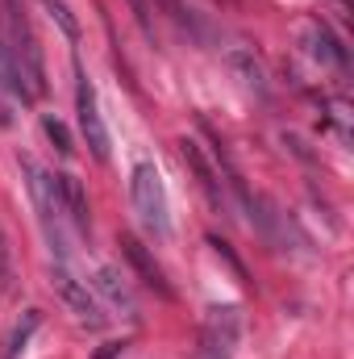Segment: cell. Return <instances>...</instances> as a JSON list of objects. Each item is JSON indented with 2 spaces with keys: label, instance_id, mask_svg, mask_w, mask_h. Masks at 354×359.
<instances>
[{
  "label": "cell",
  "instance_id": "obj_6",
  "mask_svg": "<svg viewBox=\"0 0 354 359\" xmlns=\"http://www.w3.org/2000/svg\"><path fill=\"white\" fill-rule=\"evenodd\" d=\"M55 188H59V201H63V217H67L80 234H92V213H88V192H84V184L71 176V172H63V176H55Z\"/></svg>",
  "mask_w": 354,
  "mask_h": 359
},
{
  "label": "cell",
  "instance_id": "obj_18",
  "mask_svg": "<svg viewBox=\"0 0 354 359\" xmlns=\"http://www.w3.org/2000/svg\"><path fill=\"white\" fill-rule=\"evenodd\" d=\"M0 288H4V292L13 288V264H8V247H4V234H0Z\"/></svg>",
  "mask_w": 354,
  "mask_h": 359
},
{
  "label": "cell",
  "instance_id": "obj_15",
  "mask_svg": "<svg viewBox=\"0 0 354 359\" xmlns=\"http://www.w3.org/2000/svg\"><path fill=\"white\" fill-rule=\"evenodd\" d=\"M42 130H46V138L55 142V151H59V155H71V151H76V142H71V130H67L59 117H42Z\"/></svg>",
  "mask_w": 354,
  "mask_h": 359
},
{
  "label": "cell",
  "instance_id": "obj_19",
  "mask_svg": "<svg viewBox=\"0 0 354 359\" xmlns=\"http://www.w3.org/2000/svg\"><path fill=\"white\" fill-rule=\"evenodd\" d=\"M13 126V109H8V100H4V88H0V130H8Z\"/></svg>",
  "mask_w": 354,
  "mask_h": 359
},
{
  "label": "cell",
  "instance_id": "obj_16",
  "mask_svg": "<svg viewBox=\"0 0 354 359\" xmlns=\"http://www.w3.org/2000/svg\"><path fill=\"white\" fill-rule=\"evenodd\" d=\"M208 247H213V251H217V255H221L229 268H234V276H238V280H246V268H242V259L229 251V243H221V238H208Z\"/></svg>",
  "mask_w": 354,
  "mask_h": 359
},
{
  "label": "cell",
  "instance_id": "obj_20",
  "mask_svg": "<svg viewBox=\"0 0 354 359\" xmlns=\"http://www.w3.org/2000/svg\"><path fill=\"white\" fill-rule=\"evenodd\" d=\"M163 8H167L176 21H183V4H179V0H163Z\"/></svg>",
  "mask_w": 354,
  "mask_h": 359
},
{
  "label": "cell",
  "instance_id": "obj_10",
  "mask_svg": "<svg viewBox=\"0 0 354 359\" xmlns=\"http://www.w3.org/2000/svg\"><path fill=\"white\" fill-rule=\"evenodd\" d=\"M234 343H238V313H234V309H208V322H204V347L225 355Z\"/></svg>",
  "mask_w": 354,
  "mask_h": 359
},
{
  "label": "cell",
  "instance_id": "obj_5",
  "mask_svg": "<svg viewBox=\"0 0 354 359\" xmlns=\"http://www.w3.org/2000/svg\"><path fill=\"white\" fill-rule=\"evenodd\" d=\"M121 255L129 259V268L142 276V284H146V288H155V292H159V297H167V301L176 297V288H171L167 271L159 268V259H155V255H150V251L134 238V234H121Z\"/></svg>",
  "mask_w": 354,
  "mask_h": 359
},
{
  "label": "cell",
  "instance_id": "obj_8",
  "mask_svg": "<svg viewBox=\"0 0 354 359\" xmlns=\"http://www.w3.org/2000/svg\"><path fill=\"white\" fill-rule=\"evenodd\" d=\"M0 88L13 92L21 104H34V100H38V92L29 84V76H25V67H21V59H17V50L4 42V34H0Z\"/></svg>",
  "mask_w": 354,
  "mask_h": 359
},
{
  "label": "cell",
  "instance_id": "obj_11",
  "mask_svg": "<svg viewBox=\"0 0 354 359\" xmlns=\"http://www.w3.org/2000/svg\"><path fill=\"white\" fill-rule=\"evenodd\" d=\"M96 288L104 292V301H108L117 313H125V318H138V301H134L129 284L121 280V271H117V268H100V271H96Z\"/></svg>",
  "mask_w": 354,
  "mask_h": 359
},
{
  "label": "cell",
  "instance_id": "obj_17",
  "mask_svg": "<svg viewBox=\"0 0 354 359\" xmlns=\"http://www.w3.org/2000/svg\"><path fill=\"white\" fill-rule=\"evenodd\" d=\"M129 8H134V17H138L142 34H146V38H155V17H150V0H129Z\"/></svg>",
  "mask_w": 354,
  "mask_h": 359
},
{
  "label": "cell",
  "instance_id": "obj_12",
  "mask_svg": "<svg viewBox=\"0 0 354 359\" xmlns=\"http://www.w3.org/2000/svg\"><path fill=\"white\" fill-rule=\"evenodd\" d=\"M229 67L238 72V80H242L246 88L255 92V96H267V72H263V63H259L250 50L234 46V50H229Z\"/></svg>",
  "mask_w": 354,
  "mask_h": 359
},
{
  "label": "cell",
  "instance_id": "obj_9",
  "mask_svg": "<svg viewBox=\"0 0 354 359\" xmlns=\"http://www.w3.org/2000/svg\"><path fill=\"white\" fill-rule=\"evenodd\" d=\"M304 50H309L317 63L346 67V46L330 34V25H325V21H309V25H304Z\"/></svg>",
  "mask_w": 354,
  "mask_h": 359
},
{
  "label": "cell",
  "instance_id": "obj_2",
  "mask_svg": "<svg viewBox=\"0 0 354 359\" xmlns=\"http://www.w3.org/2000/svg\"><path fill=\"white\" fill-rule=\"evenodd\" d=\"M129 196H134V209L142 217V226L155 234V238H167L171 234V213H167V188L155 163H138L134 176H129Z\"/></svg>",
  "mask_w": 354,
  "mask_h": 359
},
{
  "label": "cell",
  "instance_id": "obj_14",
  "mask_svg": "<svg viewBox=\"0 0 354 359\" xmlns=\"http://www.w3.org/2000/svg\"><path fill=\"white\" fill-rule=\"evenodd\" d=\"M42 13H46V17H50V21H55V25H59L71 42L80 38V21H76V13H71L63 0H42Z\"/></svg>",
  "mask_w": 354,
  "mask_h": 359
},
{
  "label": "cell",
  "instance_id": "obj_7",
  "mask_svg": "<svg viewBox=\"0 0 354 359\" xmlns=\"http://www.w3.org/2000/svg\"><path fill=\"white\" fill-rule=\"evenodd\" d=\"M179 155L187 159V168L196 172V180H200V188H204V196H208V205L213 209H225V188H221V180H217V172H213V163L204 159V151H200V142H192V138H183L179 142Z\"/></svg>",
  "mask_w": 354,
  "mask_h": 359
},
{
  "label": "cell",
  "instance_id": "obj_4",
  "mask_svg": "<svg viewBox=\"0 0 354 359\" xmlns=\"http://www.w3.org/2000/svg\"><path fill=\"white\" fill-rule=\"evenodd\" d=\"M76 76H80V84H76L80 130H84V138H88V151L104 163V159H108V130H104V117H100V104H96V88L88 84V76H84V67H80V63H76Z\"/></svg>",
  "mask_w": 354,
  "mask_h": 359
},
{
  "label": "cell",
  "instance_id": "obj_3",
  "mask_svg": "<svg viewBox=\"0 0 354 359\" xmlns=\"http://www.w3.org/2000/svg\"><path fill=\"white\" fill-rule=\"evenodd\" d=\"M50 284H55V292L63 297V305H67V309H71V313H76L84 326L100 330V326L108 322V318H104V305H100V297L92 292L84 280H76L67 268H55V271H50Z\"/></svg>",
  "mask_w": 354,
  "mask_h": 359
},
{
  "label": "cell",
  "instance_id": "obj_13",
  "mask_svg": "<svg viewBox=\"0 0 354 359\" xmlns=\"http://www.w3.org/2000/svg\"><path fill=\"white\" fill-rule=\"evenodd\" d=\"M38 322H42V313L38 309H29L17 326H13V334H8V347H4V359H17L21 351H25V343H29V334L38 330Z\"/></svg>",
  "mask_w": 354,
  "mask_h": 359
},
{
  "label": "cell",
  "instance_id": "obj_1",
  "mask_svg": "<svg viewBox=\"0 0 354 359\" xmlns=\"http://www.w3.org/2000/svg\"><path fill=\"white\" fill-rule=\"evenodd\" d=\"M25 176H29V196L38 205V222H42V234L55 251V259L63 264L67 259V226H63V201H59V188H55V176H46L34 159H21Z\"/></svg>",
  "mask_w": 354,
  "mask_h": 359
}]
</instances>
